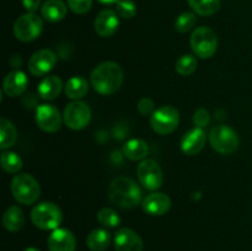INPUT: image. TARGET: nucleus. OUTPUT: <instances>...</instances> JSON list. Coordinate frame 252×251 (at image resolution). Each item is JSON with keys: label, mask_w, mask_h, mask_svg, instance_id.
I'll return each instance as SVG.
<instances>
[{"label": "nucleus", "mask_w": 252, "mask_h": 251, "mask_svg": "<svg viewBox=\"0 0 252 251\" xmlns=\"http://www.w3.org/2000/svg\"><path fill=\"white\" fill-rule=\"evenodd\" d=\"M90 81L95 91L101 95H113L122 86L123 70L115 62H102L91 71Z\"/></svg>", "instance_id": "1"}, {"label": "nucleus", "mask_w": 252, "mask_h": 251, "mask_svg": "<svg viewBox=\"0 0 252 251\" xmlns=\"http://www.w3.org/2000/svg\"><path fill=\"white\" fill-rule=\"evenodd\" d=\"M107 193L111 203L123 209L138 206L143 198L142 189L137 182L127 176H120L112 180Z\"/></svg>", "instance_id": "2"}, {"label": "nucleus", "mask_w": 252, "mask_h": 251, "mask_svg": "<svg viewBox=\"0 0 252 251\" xmlns=\"http://www.w3.org/2000/svg\"><path fill=\"white\" fill-rule=\"evenodd\" d=\"M11 193L19 203L30 206L41 196V187L32 175L19 174L11 181Z\"/></svg>", "instance_id": "3"}, {"label": "nucleus", "mask_w": 252, "mask_h": 251, "mask_svg": "<svg viewBox=\"0 0 252 251\" xmlns=\"http://www.w3.org/2000/svg\"><path fill=\"white\" fill-rule=\"evenodd\" d=\"M31 220L34 226L42 230H56L63 220L61 208L52 202H43L33 207Z\"/></svg>", "instance_id": "4"}, {"label": "nucleus", "mask_w": 252, "mask_h": 251, "mask_svg": "<svg viewBox=\"0 0 252 251\" xmlns=\"http://www.w3.org/2000/svg\"><path fill=\"white\" fill-rule=\"evenodd\" d=\"M191 48L197 57L202 59L211 58L218 49V37L216 32L206 26L197 27L189 38Z\"/></svg>", "instance_id": "5"}, {"label": "nucleus", "mask_w": 252, "mask_h": 251, "mask_svg": "<svg viewBox=\"0 0 252 251\" xmlns=\"http://www.w3.org/2000/svg\"><path fill=\"white\" fill-rule=\"evenodd\" d=\"M239 135L233 128L225 125L216 126L209 133V143L219 154L229 155L239 148Z\"/></svg>", "instance_id": "6"}, {"label": "nucleus", "mask_w": 252, "mask_h": 251, "mask_svg": "<svg viewBox=\"0 0 252 251\" xmlns=\"http://www.w3.org/2000/svg\"><path fill=\"white\" fill-rule=\"evenodd\" d=\"M179 123L180 113L174 106H161L150 116V126H152L153 130L160 135L172 133L177 128Z\"/></svg>", "instance_id": "7"}, {"label": "nucleus", "mask_w": 252, "mask_h": 251, "mask_svg": "<svg viewBox=\"0 0 252 251\" xmlns=\"http://www.w3.org/2000/svg\"><path fill=\"white\" fill-rule=\"evenodd\" d=\"M43 30V21L34 12H27L15 21L14 34L19 41L31 42L36 39Z\"/></svg>", "instance_id": "8"}, {"label": "nucleus", "mask_w": 252, "mask_h": 251, "mask_svg": "<svg viewBox=\"0 0 252 251\" xmlns=\"http://www.w3.org/2000/svg\"><path fill=\"white\" fill-rule=\"evenodd\" d=\"M64 123L68 128L79 130L85 128L91 121V110L84 101L74 100L68 103L63 115Z\"/></svg>", "instance_id": "9"}, {"label": "nucleus", "mask_w": 252, "mask_h": 251, "mask_svg": "<svg viewBox=\"0 0 252 251\" xmlns=\"http://www.w3.org/2000/svg\"><path fill=\"white\" fill-rule=\"evenodd\" d=\"M138 180L143 187L150 191L160 188L164 182V174L154 159H144L137 167Z\"/></svg>", "instance_id": "10"}, {"label": "nucleus", "mask_w": 252, "mask_h": 251, "mask_svg": "<svg viewBox=\"0 0 252 251\" xmlns=\"http://www.w3.org/2000/svg\"><path fill=\"white\" fill-rule=\"evenodd\" d=\"M57 54L52 49L43 48L34 52L29 61V70L34 76L47 75L56 66Z\"/></svg>", "instance_id": "11"}, {"label": "nucleus", "mask_w": 252, "mask_h": 251, "mask_svg": "<svg viewBox=\"0 0 252 251\" xmlns=\"http://www.w3.org/2000/svg\"><path fill=\"white\" fill-rule=\"evenodd\" d=\"M36 123L43 132L54 133L61 129L62 116L58 108L53 105H39L36 108Z\"/></svg>", "instance_id": "12"}, {"label": "nucleus", "mask_w": 252, "mask_h": 251, "mask_svg": "<svg viewBox=\"0 0 252 251\" xmlns=\"http://www.w3.org/2000/svg\"><path fill=\"white\" fill-rule=\"evenodd\" d=\"M116 251H143L142 238L129 228H121L116 231L113 239Z\"/></svg>", "instance_id": "13"}, {"label": "nucleus", "mask_w": 252, "mask_h": 251, "mask_svg": "<svg viewBox=\"0 0 252 251\" xmlns=\"http://www.w3.org/2000/svg\"><path fill=\"white\" fill-rule=\"evenodd\" d=\"M143 211L149 216H164L171 208V199L167 194L161 192L150 193L143 199Z\"/></svg>", "instance_id": "14"}, {"label": "nucleus", "mask_w": 252, "mask_h": 251, "mask_svg": "<svg viewBox=\"0 0 252 251\" xmlns=\"http://www.w3.org/2000/svg\"><path fill=\"white\" fill-rule=\"evenodd\" d=\"M120 26L117 12L111 9H105L95 19V31L101 37H111L116 33Z\"/></svg>", "instance_id": "15"}, {"label": "nucleus", "mask_w": 252, "mask_h": 251, "mask_svg": "<svg viewBox=\"0 0 252 251\" xmlns=\"http://www.w3.org/2000/svg\"><path fill=\"white\" fill-rule=\"evenodd\" d=\"M47 244L49 251H75L76 239L68 229L58 228L49 235Z\"/></svg>", "instance_id": "16"}, {"label": "nucleus", "mask_w": 252, "mask_h": 251, "mask_svg": "<svg viewBox=\"0 0 252 251\" xmlns=\"http://www.w3.org/2000/svg\"><path fill=\"white\" fill-rule=\"evenodd\" d=\"M206 133L202 128L196 127L193 129L189 130L181 139V150L184 154L196 155L201 152L206 144Z\"/></svg>", "instance_id": "17"}, {"label": "nucleus", "mask_w": 252, "mask_h": 251, "mask_svg": "<svg viewBox=\"0 0 252 251\" xmlns=\"http://www.w3.org/2000/svg\"><path fill=\"white\" fill-rule=\"evenodd\" d=\"M29 85V79L24 71L14 70L7 74L2 83V90L10 97H16L26 91Z\"/></svg>", "instance_id": "18"}, {"label": "nucleus", "mask_w": 252, "mask_h": 251, "mask_svg": "<svg viewBox=\"0 0 252 251\" xmlns=\"http://www.w3.org/2000/svg\"><path fill=\"white\" fill-rule=\"evenodd\" d=\"M62 90H63V81L57 75L46 76L38 84V95L42 100H54L61 95Z\"/></svg>", "instance_id": "19"}, {"label": "nucleus", "mask_w": 252, "mask_h": 251, "mask_svg": "<svg viewBox=\"0 0 252 251\" xmlns=\"http://www.w3.org/2000/svg\"><path fill=\"white\" fill-rule=\"evenodd\" d=\"M68 7L62 0H47L41 7V14L47 21L58 22L66 16Z\"/></svg>", "instance_id": "20"}, {"label": "nucleus", "mask_w": 252, "mask_h": 251, "mask_svg": "<svg viewBox=\"0 0 252 251\" xmlns=\"http://www.w3.org/2000/svg\"><path fill=\"white\" fill-rule=\"evenodd\" d=\"M25 224L24 212L17 206H10L2 214V225L7 231L16 233Z\"/></svg>", "instance_id": "21"}, {"label": "nucleus", "mask_w": 252, "mask_h": 251, "mask_svg": "<svg viewBox=\"0 0 252 251\" xmlns=\"http://www.w3.org/2000/svg\"><path fill=\"white\" fill-rule=\"evenodd\" d=\"M149 153L147 143L142 139H130L123 145V154L133 161H143Z\"/></svg>", "instance_id": "22"}, {"label": "nucleus", "mask_w": 252, "mask_h": 251, "mask_svg": "<svg viewBox=\"0 0 252 251\" xmlns=\"http://www.w3.org/2000/svg\"><path fill=\"white\" fill-rule=\"evenodd\" d=\"M89 83L83 76H73L66 81L64 86V93L71 100H80L88 94Z\"/></svg>", "instance_id": "23"}, {"label": "nucleus", "mask_w": 252, "mask_h": 251, "mask_svg": "<svg viewBox=\"0 0 252 251\" xmlns=\"http://www.w3.org/2000/svg\"><path fill=\"white\" fill-rule=\"evenodd\" d=\"M111 244V235L105 229H94L86 238V246L91 251H105Z\"/></svg>", "instance_id": "24"}, {"label": "nucleus", "mask_w": 252, "mask_h": 251, "mask_svg": "<svg viewBox=\"0 0 252 251\" xmlns=\"http://www.w3.org/2000/svg\"><path fill=\"white\" fill-rule=\"evenodd\" d=\"M17 139V130L15 126L5 117L0 118V148L2 150L12 147Z\"/></svg>", "instance_id": "25"}, {"label": "nucleus", "mask_w": 252, "mask_h": 251, "mask_svg": "<svg viewBox=\"0 0 252 251\" xmlns=\"http://www.w3.org/2000/svg\"><path fill=\"white\" fill-rule=\"evenodd\" d=\"M191 9L201 16H212L220 7V0H187Z\"/></svg>", "instance_id": "26"}, {"label": "nucleus", "mask_w": 252, "mask_h": 251, "mask_svg": "<svg viewBox=\"0 0 252 251\" xmlns=\"http://www.w3.org/2000/svg\"><path fill=\"white\" fill-rule=\"evenodd\" d=\"M1 167L9 174H16L22 167V159L14 152L1 153Z\"/></svg>", "instance_id": "27"}, {"label": "nucleus", "mask_w": 252, "mask_h": 251, "mask_svg": "<svg viewBox=\"0 0 252 251\" xmlns=\"http://www.w3.org/2000/svg\"><path fill=\"white\" fill-rule=\"evenodd\" d=\"M198 62L197 58L192 54H185L181 56L176 62V71L182 76H189L196 71Z\"/></svg>", "instance_id": "28"}, {"label": "nucleus", "mask_w": 252, "mask_h": 251, "mask_svg": "<svg viewBox=\"0 0 252 251\" xmlns=\"http://www.w3.org/2000/svg\"><path fill=\"white\" fill-rule=\"evenodd\" d=\"M97 221L101 225L106 226V228H115V226L120 225L121 218L116 211L112 208H102L97 212Z\"/></svg>", "instance_id": "29"}, {"label": "nucleus", "mask_w": 252, "mask_h": 251, "mask_svg": "<svg viewBox=\"0 0 252 251\" xmlns=\"http://www.w3.org/2000/svg\"><path fill=\"white\" fill-rule=\"evenodd\" d=\"M196 15L191 11H185L180 15L175 21V29L180 33H186L189 32L196 25Z\"/></svg>", "instance_id": "30"}, {"label": "nucleus", "mask_w": 252, "mask_h": 251, "mask_svg": "<svg viewBox=\"0 0 252 251\" xmlns=\"http://www.w3.org/2000/svg\"><path fill=\"white\" fill-rule=\"evenodd\" d=\"M116 12L122 19H132L137 14V6L133 0H120L116 4Z\"/></svg>", "instance_id": "31"}, {"label": "nucleus", "mask_w": 252, "mask_h": 251, "mask_svg": "<svg viewBox=\"0 0 252 251\" xmlns=\"http://www.w3.org/2000/svg\"><path fill=\"white\" fill-rule=\"evenodd\" d=\"M93 0H68V6L75 14H86L91 9Z\"/></svg>", "instance_id": "32"}, {"label": "nucleus", "mask_w": 252, "mask_h": 251, "mask_svg": "<svg viewBox=\"0 0 252 251\" xmlns=\"http://www.w3.org/2000/svg\"><path fill=\"white\" fill-rule=\"evenodd\" d=\"M211 121V116H209V112L206 110V108H198V110L194 112L193 115V123L196 125V127L203 128L206 127L207 125Z\"/></svg>", "instance_id": "33"}, {"label": "nucleus", "mask_w": 252, "mask_h": 251, "mask_svg": "<svg viewBox=\"0 0 252 251\" xmlns=\"http://www.w3.org/2000/svg\"><path fill=\"white\" fill-rule=\"evenodd\" d=\"M137 108H138V112H139L142 116H149L155 112V105L154 102H153L152 98L149 97H143L142 100L138 102Z\"/></svg>", "instance_id": "34"}, {"label": "nucleus", "mask_w": 252, "mask_h": 251, "mask_svg": "<svg viewBox=\"0 0 252 251\" xmlns=\"http://www.w3.org/2000/svg\"><path fill=\"white\" fill-rule=\"evenodd\" d=\"M22 4H24V7L27 11L34 12L39 7L41 0H22Z\"/></svg>", "instance_id": "35"}, {"label": "nucleus", "mask_w": 252, "mask_h": 251, "mask_svg": "<svg viewBox=\"0 0 252 251\" xmlns=\"http://www.w3.org/2000/svg\"><path fill=\"white\" fill-rule=\"evenodd\" d=\"M100 2H102V4H106V5H110V4H117L120 0H98Z\"/></svg>", "instance_id": "36"}, {"label": "nucleus", "mask_w": 252, "mask_h": 251, "mask_svg": "<svg viewBox=\"0 0 252 251\" xmlns=\"http://www.w3.org/2000/svg\"><path fill=\"white\" fill-rule=\"evenodd\" d=\"M25 251H41V250H38L37 248H27L25 249Z\"/></svg>", "instance_id": "37"}]
</instances>
